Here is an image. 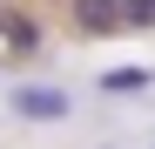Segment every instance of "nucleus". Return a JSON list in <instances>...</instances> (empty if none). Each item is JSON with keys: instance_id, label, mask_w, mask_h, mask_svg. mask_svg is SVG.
Listing matches in <instances>:
<instances>
[{"instance_id": "f257e3e1", "label": "nucleus", "mask_w": 155, "mask_h": 149, "mask_svg": "<svg viewBox=\"0 0 155 149\" xmlns=\"http://www.w3.org/2000/svg\"><path fill=\"white\" fill-rule=\"evenodd\" d=\"M7 102H14V115H20V122H41V129H54V122H68V115H74L68 88H54V81H20Z\"/></svg>"}, {"instance_id": "f03ea898", "label": "nucleus", "mask_w": 155, "mask_h": 149, "mask_svg": "<svg viewBox=\"0 0 155 149\" xmlns=\"http://www.w3.org/2000/svg\"><path fill=\"white\" fill-rule=\"evenodd\" d=\"M68 20L74 34H121V0H74Z\"/></svg>"}, {"instance_id": "7ed1b4c3", "label": "nucleus", "mask_w": 155, "mask_h": 149, "mask_svg": "<svg viewBox=\"0 0 155 149\" xmlns=\"http://www.w3.org/2000/svg\"><path fill=\"white\" fill-rule=\"evenodd\" d=\"M0 34H7L20 54H41L47 47V34H41V20H27V14H0Z\"/></svg>"}, {"instance_id": "20e7f679", "label": "nucleus", "mask_w": 155, "mask_h": 149, "mask_svg": "<svg viewBox=\"0 0 155 149\" xmlns=\"http://www.w3.org/2000/svg\"><path fill=\"white\" fill-rule=\"evenodd\" d=\"M101 88H108V95H148L155 74H148V68H108V74H101Z\"/></svg>"}, {"instance_id": "39448f33", "label": "nucleus", "mask_w": 155, "mask_h": 149, "mask_svg": "<svg viewBox=\"0 0 155 149\" xmlns=\"http://www.w3.org/2000/svg\"><path fill=\"white\" fill-rule=\"evenodd\" d=\"M121 27L128 34H148L155 27V0H121Z\"/></svg>"}]
</instances>
